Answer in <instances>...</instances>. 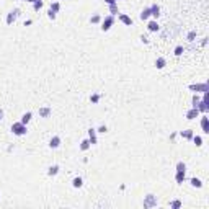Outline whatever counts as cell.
Here are the masks:
<instances>
[{
    "label": "cell",
    "instance_id": "13",
    "mask_svg": "<svg viewBox=\"0 0 209 209\" xmlns=\"http://www.w3.org/2000/svg\"><path fill=\"white\" fill-rule=\"evenodd\" d=\"M59 146H61V137H59V136H52L51 141H49V147H51V149H57Z\"/></svg>",
    "mask_w": 209,
    "mask_h": 209
},
{
    "label": "cell",
    "instance_id": "16",
    "mask_svg": "<svg viewBox=\"0 0 209 209\" xmlns=\"http://www.w3.org/2000/svg\"><path fill=\"white\" fill-rule=\"evenodd\" d=\"M165 66H167V59H165V57H157L155 59V67L157 69H163Z\"/></svg>",
    "mask_w": 209,
    "mask_h": 209
},
{
    "label": "cell",
    "instance_id": "37",
    "mask_svg": "<svg viewBox=\"0 0 209 209\" xmlns=\"http://www.w3.org/2000/svg\"><path fill=\"white\" fill-rule=\"evenodd\" d=\"M141 41H142V42H146V44H149V39L146 38V36H141Z\"/></svg>",
    "mask_w": 209,
    "mask_h": 209
},
{
    "label": "cell",
    "instance_id": "23",
    "mask_svg": "<svg viewBox=\"0 0 209 209\" xmlns=\"http://www.w3.org/2000/svg\"><path fill=\"white\" fill-rule=\"evenodd\" d=\"M90 146H92L90 141H88V139H83V141L80 142V150H83V152H85V150L90 149Z\"/></svg>",
    "mask_w": 209,
    "mask_h": 209
},
{
    "label": "cell",
    "instance_id": "3",
    "mask_svg": "<svg viewBox=\"0 0 209 209\" xmlns=\"http://www.w3.org/2000/svg\"><path fill=\"white\" fill-rule=\"evenodd\" d=\"M18 17H20V8H13L12 12H8V15H7V18H5L7 25H13Z\"/></svg>",
    "mask_w": 209,
    "mask_h": 209
},
{
    "label": "cell",
    "instance_id": "28",
    "mask_svg": "<svg viewBox=\"0 0 209 209\" xmlns=\"http://www.w3.org/2000/svg\"><path fill=\"white\" fill-rule=\"evenodd\" d=\"M183 52H185V47H183V46H177V47H175V51H173V54H175L177 57H180Z\"/></svg>",
    "mask_w": 209,
    "mask_h": 209
},
{
    "label": "cell",
    "instance_id": "9",
    "mask_svg": "<svg viewBox=\"0 0 209 209\" xmlns=\"http://www.w3.org/2000/svg\"><path fill=\"white\" fill-rule=\"evenodd\" d=\"M88 141H90L92 146H95V144L98 142V139H97V129L95 127H90L88 129Z\"/></svg>",
    "mask_w": 209,
    "mask_h": 209
},
{
    "label": "cell",
    "instance_id": "11",
    "mask_svg": "<svg viewBox=\"0 0 209 209\" xmlns=\"http://www.w3.org/2000/svg\"><path fill=\"white\" fill-rule=\"evenodd\" d=\"M201 127H203V132L204 134H209V118L206 116V114L201 118Z\"/></svg>",
    "mask_w": 209,
    "mask_h": 209
},
{
    "label": "cell",
    "instance_id": "26",
    "mask_svg": "<svg viewBox=\"0 0 209 209\" xmlns=\"http://www.w3.org/2000/svg\"><path fill=\"white\" fill-rule=\"evenodd\" d=\"M42 5H44V3H42V0H34V2H33V8L38 12L39 8H42Z\"/></svg>",
    "mask_w": 209,
    "mask_h": 209
},
{
    "label": "cell",
    "instance_id": "36",
    "mask_svg": "<svg viewBox=\"0 0 209 209\" xmlns=\"http://www.w3.org/2000/svg\"><path fill=\"white\" fill-rule=\"evenodd\" d=\"M105 3H108V5H114V3H118L116 0H105Z\"/></svg>",
    "mask_w": 209,
    "mask_h": 209
},
{
    "label": "cell",
    "instance_id": "10",
    "mask_svg": "<svg viewBox=\"0 0 209 209\" xmlns=\"http://www.w3.org/2000/svg\"><path fill=\"white\" fill-rule=\"evenodd\" d=\"M196 108H198L199 113H207L209 111V103L204 102V100H199V103L196 105Z\"/></svg>",
    "mask_w": 209,
    "mask_h": 209
},
{
    "label": "cell",
    "instance_id": "18",
    "mask_svg": "<svg viewBox=\"0 0 209 209\" xmlns=\"http://www.w3.org/2000/svg\"><path fill=\"white\" fill-rule=\"evenodd\" d=\"M180 136H182L183 139L191 141V139H193V136H194V132L191 131V129H186V131H182V132H180Z\"/></svg>",
    "mask_w": 209,
    "mask_h": 209
},
{
    "label": "cell",
    "instance_id": "40",
    "mask_svg": "<svg viewBox=\"0 0 209 209\" xmlns=\"http://www.w3.org/2000/svg\"><path fill=\"white\" fill-rule=\"evenodd\" d=\"M116 2H118V0H116Z\"/></svg>",
    "mask_w": 209,
    "mask_h": 209
},
{
    "label": "cell",
    "instance_id": "38",
    "mask_svg": "<svg viewBox=\"0 0 209 209\" xmlns=\"http://www.w3.org/2000/svg\"><path fill=\"white\" fill-rule=\"evenodd\" d=\"M2 119H3V110L0 108V121H2Z\"/></svg>",
    "mask_w": 209,
    "mask_h": 209
},
{
    "label": "cell",
    "instance_id": "14",
    "mask_svg": "<svg viewBox=\"0 0 209 209\" xmlns=\"http://www.w3.org/2000/svg\"><path fill=\"white\" fill-rule=\"evenodd\" d=\"M158 23H157V20H150L149 23H147V30L150 31V33H155V31H158Z\"/></svg>",
    "mask_w": 209,
    "mask_h": 209
},
{
    "label": "cell",
    "instance_id": "17",
    "mask_svg": "<svg viewBox=\"0 0 209 209\" xmlns=\"http://www.w3.org/2000/svg\"><path fill=\"white\" fill-rule=\"evenodd\" d=\"M59 173V165H51V167L47 168V175L49 177H56Z\"/></svg>",
    "mask_w": 209,
    "mask_h": 209
},
{
    "label": "cell",
    "instance_id": "1",
    "mask_svg": "<svg viewBox=\"0 0 209 209\" xmlns=\"http://www.w3.org/2000/svg\"><path fill=\"white\" fill-rule=\"evenodd\" d=\"M12 132L15 136H25L28 132V127L21 121H17V122H13V124H12Z\"/></svg>",
    "mask_w": 209,
    "mask_h": 209
},
{
    "label": "cell",
    "instance_id": "25",
    "mask_svg": "<svg viewBox=\"0 0 209 209\" xmlns=\"http://www.w3.org/2000/svg\"><path fill=\"white\" fill-rule=\"evenodd\" d=\"M100 21H102V17H100L98 13H95V15H93V17L90 18V23H92V25H98Z\"/></svg>",
    "mask_w": 209,
    "mask_h": 209
},
{
    "label": "cell",
    "instance_id": "8",
    "mask_svg": "<svg viewBox=\"0 0 209 209\" xmlns=\"http://www.w3.org/2000/svg\"><path fill=\"white\" fill-rule=\"evenodd\" d=\"M119 18V21L122 25H126V26H132V18L129 17V15H126V13H121V15L118 17Z\"/></svg>",
    "mask_w": 209,
    "mask_h": 209
},
{
    "label": "cell",
    "instance_id": "6",
    "mask_svg": "<svg viewBox=\"0 0 209 209\" xmlns=\"http://www.w3.org/2000/svg\"><path fill=\"white\" fill-rule=\"evenodd\" d=\"M38 113H39L41 118H49V116H51V113H52V108L51 106H41L38 110Z\"/></svg>",
    "mask_w": 209,
    "mask_h": 209
},
{
    "label": "cell",
    "instance_id": "22",
    "mask_svg": "<svg viewBox=\"0 0 209 209\" xmlns=\"http://www.w3.org/2000/svg\"><path fill=\"white\" fill-rule=\"evenodd\" d=\"M190 183H191V186H194V188H203V182H201L199 178H191Z\"/></svg>",
    "mask_w": 209,
    "mask_h": 209
},
{
    "label": "cell",
    "instance_id": "29",
    "mask_svg": "<svg viewBox=\"0 0 209 209\" xmlns=\"http://www.w3.org/2000/svg\"><path fill=\"white\" fill-rule=\"evenodd\" d=\"M110 13L114 17V15H118L119 10H118V3H114V5H110Z\"/></svg>",
    "mask_w": 209,
    "mask_h": 209
},
{
    "label": "cell",
    "instance_id": "4",
    "mask_svg": "<svg viewBox=\"0 0 209 209\" xmlns=\"http://www.w3.org/2000/svg\"><path fill=\"white\" fill-rule=\"evenodd\" d=\"M190 90H196V93H199V92H209V85H207V82H204V83H193V85H190Z\"/></svg>",
    "mask_w": 209,
    "mask_h": 209
},
{
    "label": "cell",
    "instance_id": "2",
    "mask_svg": "<svg viewBox=\"0 0 209 209\" xmlns=\"http://www.w3.org/2000/svg\"><path fill=\"white\" fill-rule=\"evenodd\" d=\"M113 25H114V17H113V15L105 17L103 21H102V31H110Z\"/></svg>",
    "mask_w": 209,
    "mask_h": 209
},
{
    "label": "cell",
    "instance_id": "27",
    "mask_svg": "<svg viewBox=\"0 0 209 209\" xmlns=\"http://www.w3.org/2000/svg\"><path fill=\"white\" fill-rule=\"evenodd\" d=\"M194 144H196V146L198 147H201V146H203V139H201V136H193V139H191Z\"/></svg>",
    "mask_w": 209,
    "mask_h": 209
},
{
    "label": "cell",
    "instance_id": "15",
    "mask_svg": "<svg viewBox=\"0 0 209 209\" xmlns=\"http://www.w3.org/2000/svg\"><path fill=\"white\" fill-rule=\"evenodd\" d=\"M186 180V172H177V175H175V182L178 185H182L183 182Z\"/></svg>",
    "mask_w": 209,
    "mask_h": 209
},
{
    "label": "cell",
    "instance_id": "39",
    "mask_svg": "<svg viewBox=\"0 0 209 209\" xmlns=\"http://www.w3.org/2000/svg\"><path fill=\"white\" fill-rule=\"evenodd\" d=\"M25 2H30V3H33V2H34V0H25Z\"/></svg>",
    "mask_w": 209,
    "mask_h": 209
},
{
    "label": "cell",
    "instance_id": "20",
    "mask_svg": "<svg viewBox=\"0 0 209 209\" xmlns=\"http://www.w3.org/2000/svg\"><path fill=\"white\" fill-rule=\"evenodd\" d=\"M139 18H141L142 21H146V20H149V18H150V8H144V10L141 12V15H139Z\"/></svg>",
    "mask_w": 209,
    "mask_h": 209
},
{
    "label": "cell",
    "instance_id": "24",
    "mask_svg": "<svg viewBox=\"0 0 209 209\" xmlns=\"http://www.w3.org/2000/svg\"><path fill=\"white\" fill-rule=\"evenodd\" d=\"M49 10H52L54 13L59 12V10H61V3H59V0H54V2L51 3V8H49Z\"/></svg>",
    "mask_w": 209,
    "mask_h": 209
},
{
    "label": "cell",
    "instance_id": "34",
    "mask_svg": "<svg viewBox=\"0 0 209 209\" xmlns=\"http://www.w3.org/2000/svg\"><path fill=\"white\" fill-rule=\"evenodd\" d=\"M108 131V127H106V124H102V126H100L98 129H97V132H102V134H105Z\"/></svg>",
    "mask_w": 209,
    "mask_h": 209
},
{
    "label": "cell",
    "instance_id": "19",
    "mask_svg": "<svg viewBox=\"0 0 209 209\" xmlns=\"http://www.w3.org/2000/svg\"><path fill=\"white\" fill-rule=\"evenodd\" d=\"M31 118H33V113H31V111H28V113H25L23 116H21V119H20V121L23 122V124H28V122L31 121Z\"/></svg>",
    "mask_w": 209,
    "mask_h": 209
},
{
    "label": "cell",
    "instance_id": "30",
    "mask_svg": "<svg viewBox=\"0 0 209 209\" xmlns=\"http://www.w3.org/2000/svg\"><path fill=\"white\" fill-rule=\"evenodd\" d=\"M170 207H172V209H178V207H182V201H180V199L172 201V203H170Z\"/></svg>",
    "mask_w": 209,
    "mask_h": 209
},
{
    "label": "cell",
    "instance_id": "21",
    "mask_svg": "<svg viewBox=\"0 0 209 209\" xmlns=\"http://www.w3.org/2000/svg\"><path fill=\"white\" fill-rule=\"evenodd\" d=\"M82 185H83V180L80 177H75L72 180V186H74V188H82Z\"/></svg>",
    "mask_w": 209,
    "mask_h": 209
},
{
    "label": "cell",
    "instance_id": "32",
    "mask_svg": "<svg viewBox=\"0 0 209 209\" xmlns=\"http://www.w3.org/2000/svg\"><path fill=\"white\" fill-rule=\"evenodd\" d=\"M100 97H102L100 93H93V95L90 97V102H92V103H98V102H100Z\"/></svg>",
    "mask_w": 209,
    "mask_h": 209
},
{
    "label": "cell",
    "instance_id": "5",
    "mask_svg": "<svg viewBox=\"0 0 209 209\" xmlns=\"http://www.w3.org/2000/svg\"><path fill=\"white\" fill-rule=\"evenodd\" d=\"M154 206H157V198L154 194H147L144 198V207H154Z\"/></svg>",
    "mask_w": 209,
    "mask_h": 209
},
{
    "label": "cell",
    "instance_id": "31",
    "mask_svg": "<svg viewBox=\"0 0 209 209\" xmlns=\"http://www.w3.org/2000/svg\"><path fill=\"white\" fill-rule=\"evenodd\" d=\"M177 172H186V163L185 162H178L177 163Z\"/></svg>",
    "mask_w": 209,
    "mask_h": 209
},
{
    "label": "cell",
    "instance_id": "35",
    "mask_svg": "<svg viewBox=\"0 0 209 209\" xmlns=\"http://www.w3.org/2000/svg\"><path fill=\"white\" fill-rule=\"evenodd\" d=\"M56 15H57V13H54L52 10L47 12V18H49V20H56Z\"/></svg>",
    "mask_w": 209,
    "mask_h": 209
},
{
    "label": "cell",
    "instance_id": "33",
    "mask_svg": "<svg viewBox=\"0 0 209 209\" xmlns=\"http://www.w3.org/2000/svg\"><path fill=\"white\" fill-rule=\"evenodd\" d=\"M194 38H196V31H190L188 34H186V39L188 41H194Z\"/></svg>",
    "mask_w": 209,
    "mask_h": 209
},
{
    "label": "cell",
    "instance_id": "7",
    "mask_svg": "<svg viewBox=\"0 0 209 209\" xmlns=\"http://www.w3.org/2000/svg\"><path fill=\"white\" fill-rule=\"evenodd\" d=\"M150 8V17H152L154 20H157L158 17H160V7H158L157 3H154V5H150L149 7Z\"/></svg>",
    "mask_w": 209,
    "mask_h": 209
},
{
    "label": "cell",
    "instance_id": "12",
    "mask_svg": "<svg viewBox=\"0 0 209 209\" xmlns=\"http://www.w3.org/2000/svg\"><path fill=\"white\" fill-rule=\"evenodd\" d=\"M199 116V111H198V108H191V110L186 111V119H194V118H198Z\"/></svg>",
    "mask_w": 209,
    "mask_h": 209
}]
</instances>
